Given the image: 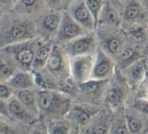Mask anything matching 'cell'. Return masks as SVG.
I'll list each match as a JSON object with an SVG mask.
<instances>
[{"label":"cell","instance_id":"obj_1","mask_svg":"<svg viewBox=\"0 0 148 134\" xmlns=\"http://www.w3.org/2000/svg\"><path fill=\"white\" fill-rule=\"evenodd\" d=\"M37 48H35L34 43L27 41L16 46L12 45L5 48L6 53L11 54L15 61L23 69H28L33 65Z\"/></svg>","mask_w":148,"mask_h":134},{"label":"cell","instance_id":"obj_2","mask_svg":"<svg viewBox=\"0 0 148 134\" xmlns=\"http://www.w3.org/2000/svg\"><path fill=\"white\" fill-rule=\"evenodd\" d=\"M24 19L17 17L13 19L11 24H9L6 27V30H1V40L7 39L12 41L26 40L33 37V27L31 23L23 21Z\"/></svg>","mask_w":148,"mask_h":134},{"label":"cell","instance_id":"obj_3","mask_svg":"<svg viewBox=\"0 0 148 134\" xmlns=\"http://www.w3.org/2000/svg\"><path fill=\"white\" fill-rule=\"evenodd\" d=\"M38 105L40 109L50 112H60L62 108L66 109L68 102L53 92L42 91L38 95Z\"/></svg>","mask_w":148,"mask_h":134},{"label":"cell","instance_id":"obj_4","mask_svg":"<svg viewBox=\"0 0 148 134\" xmlns=\"http://www.w3.org/2000/svg\"><path fill=\"white\" fill-rule=\"evenodd\" d=\"M68 12L77 22L88 29L95 27L92 14L88 8L85 0H75L67 8Z\"/></svg>","mask_w":148,"mask_h":134},{"label":"cell","instance_id":"obj_5","mask_svg":"<svg viewBox=\"0 0 148 134\" xmlns=\"http://www.w3.org/2000/svg\"><path fill=\"white\" fill-rule=\"evenodd\" d=\"M92 68V58L89 55H81L77 58L72 64L74 77L80 83L87 82Z\"/></svg>","mask_w":148,"mask_h":134},{"label":"cell","instance_id":"obj_6","mask_svg":"<svg viewBox=\"0 0 148 134\" xmlns=\"http://www.w3.org/2000/svg\"><path fill=\"white\" fill-rule=\"evenodd\" d=\"M62 24L59 30V37L61 40H69L79 36L82 33V27L71 16L69 12H66L62 16ZM82 35V34H81Z\"/></svg>","mask_w":148,"mask_h":134},{"label":"cell","instance_id":"obj_7","mask_svg":"<svg viewBox=\"0 0 148 134\" xmlns=\"http://www.w3.org/2000/svg\"><path fill=\"white\" fill-rule=\"evenodd\" d=\"M46 0H16L14 4V12L21 15L37 14L47 9Z\"/></svg>","mask_w":148,"mask_h":134},{"label":"cell","instance_id":"obj_8","mask_svg":"<svg viewBox=\"0 0 148 134\" xmlns=\"http://www.w3.org/2000/svg\"><path fill=\"white\" fill-rule=\"evenodd\" d=\"M46 66L47 71L55 76H58V74L64 73L66 71L64 69L66 68L64 56L60 48L55 46L51 48Z\"/></svg>","mask_w":148,"mask_h":134},{"label":"cell","instance_id":"obj_9","mask_svg":"<svg viewBox=\"0 0 148 134\" xmlns=\"http://www.w3.org/2000/svg\"><path fill=\"white\" fill-rule=\"evenodd\" d=\"M92 45L93 38L92 37H85L77 39L71 43L69 52L73 56H81L90 50Z\"/></svg>","mask_w":148,"mask_h":134},{"label":"cell","instance_id":"obj_10","mask_svg":"<svg viewBox=\"0 0 148 134\" xmlns=\"http://www.w3.org/2000/svg\"><path fill=\"white\" fill-rule=\"evenodd\" d=\"M111 69V63L110 59L105 56L102 52H100V57H98L96 64L94 66L92 74L97 79H101L109 73Z\"/></svg>","mask_w":148,"mask_h":134},{"label":"cell","instance_id":"obj_11","mask_svg":"<svg viewBox=\"0 0 148 134\" xmlns=\"http://www.w3.org/2000/svg\"><path fill=\"white\" fill-rule=\"evenodd\" d=\"M62 20L60 12H54L46 14L43 20V27L46 31L53 33L59 28Z\"/></svg>","mask_w":148,"mask_h":134},{"label":"cell","instance_id":"obj_12","mask_svg":"<svg viewBox=\"0 0 148 134\" xmlns=\"http://www.w3.org/2000/svg\"><path fill=\"white\" fill-rule=\"evenodd\" d=\"M51 48L49 45L45 44L40 46L37 48L35 56L33 66L36 69L42 68L44 65L46 64L49 56H50Z\"/></svg>","mask_w":148,"mask_h":134},{"label":"cell","instance_id":"obj_13","mask_svg":"<svg viewBox=\"0 0 148 134\" xmlns=\"http://www.w3.org/2000/svg\"><path fill=\"white\" fill-rule=\"evenodd\" d=\"M12 87L18 89H24L33 85V79L29 74L25 73H18L13 76L10 82Z\"/></svg>","mask_w":148,"mask_h":134},{"label":"cell","instance_id":"obj_14","mask_svg":"<svg viewBox=\"0 0 148 134\" xmlns=\"http://www.w3.org/2000/svg\"><path fill=\"white\" fill-rule=\"evenodd\" d=\"M26 107L20 100L12 99L9 102V109L10 112L17 118L22 120H26L30 118V115L26 110Z\"/></svg>","mask_w":148,"mask_h":134},{"label":"cell","instance_id":"obj_15","mask_svg":"<svg viewBox=\"0 0 148 134\" xmlns=\"http://www.w3.org/2000/svg\"><path fill=\"white\" fill-rule=\"evenodd\" d=\"M17 95L19 99L24 104L27 109L37 112L35 105V95L32 91L27 89H20L17 93Z\"/></svg>","mask_w":148,"mask_h":134},{"label":"cell","instance_id":"obj_16","mask_svg":"<svg viewBox=\"0 0 148 134\" xmlns=\"http://www.w3.org/2000/svg\"><path fill=\"white\" fill-rule=\"evenodd\" d=\"M88 8L92 14L95 21V24H98V22L100 19L101 11L103 10L106 0H85Z\"/></svg>","mask_w":148,"mask_h":134},{"label":"cell","instance_id":"obj_17","mask_svg":"<svg viewBox=\"0 0 148 134\" xmlns=\"http://www.w3.org/2000/svg\"><path fill=\"white\" fill-rule=\"evenodd\" d=\"M147 71L145 61L144 60H139L132 66L131 74L132 79L140 80L145 75Z\"/></svg>","mask_w":148,"mask_h":134},{"label":"cell","instance_id":"obj_18","mask_svg":"<svg viewBox=\"0 0 148 134\" xmlns=\"http://www.w3.org/2000/svg\"><path fill=\"white\" fill-rule=\"evenodd\" d=\"M101 81H87V82L81 83V90L87 95H92L95 94L97 91L99 90L101 86Z\"/></svg>","mask_w":148,"mask_h":134},{"label":"cell","instance_id":"obj_19","mask_svg":"<svg viewBox=\"0 0 148 134\" xmlns=\"http://www.w3.org/2000/svg\"><path fill=\"white\" fill-rule=\"evenodd\" d=\"M122 42L120 37H111L108 38L107 41V48L112 54H117L121 51Z\"/></svg>","mask_w":148,"mask_h":134},{"label":"cell","instance_id":"obj_20","mask_svg":"<svg viewBox=\"0 0 148 134\" xmlns=\"http://www.w3.org/2000/svg\"><path fill=\"white\" fill-rule=\"evenodd\" d=\"M121 96H122V93L120 89H117V88H113L108 92L107 99L110 104L116 105L119 103L121 99Z\"/></svg>","mask_w":148,"mask_h":134},{"label":"cell","instance_id":"obj_21","mask_svg":"<svg viewBox=\"0 0 148 134\" xmlns=\"http://www.w3.org/2000/svg\"><path fill=\"white\" fill-rule=\"evenodd\" d=\"M14 69L11 66H9L7 64L1 63V69H0V76H1V81H4L8 79L11 77L13 74Z\"/></svg>","mask_w":148,"mask_h":134},{"label":"cell","instance_id":"obj_22","mask_svg":"<svg viewBox=\"0 0 148 134\" xmlns=\"http://www.w3.org/2000/svg\"><path fill=\"white\" fill-rule=\"evenodd\" d=\"M128 126L132 133H137L143 128V124L137 119L130 118L128 120Z\"/></svg>","mask_w":148,"mask_h":134},{"label":"cell","instance_id":"obj_23","mask_svg":"<svg viewBox=\"0 0 148 134\" xmlns=\"http://www.w3.org/2000/svg\"><path fill=\"white\" fill-rule=\"evenodd\" d=\"M134 56V51L131 48H126L121 50L120 52V58L121 61H127L130 60L132 58L133 56Z\"/></svg>","mask_w":148,"mask_h":134},{"label":"cell","instance_id":"obj_24","mask_svg":"<svg viewBox=\"0 0 148 134\" xmlns=\"http://www.w3.org/2000/svg\"><path fill=\"white\" fill-rule=\"evenodd\" d=\"M48 8L51 10H59L64 8L63 0H46Z\"/></svg>","mask_w":148,"mask_h":134},{"label":"cell","instance_id":"obj_25","mask_svg":"<svg viewBox=\"0 0 148 134\" xmlns=\"http://www.w3.org/2000/svg\"><path fill=\"white\" fill-rule=\"evenodd\" d=\"M60 89L63 92L66 93H70L74 90V84L70 82L67 80H63L62 83L60 84Z\"/></svg>","mask_w":148,"mask_h":134},{"label":"cell","instance_id":"obj_26","mask_svg":"<svg viewBox=\"0 0 148 134\" xmlns=\"http://www.w3.org/2000/svg\"><path fill=\"white\" fill-rule=\"evenodd\" d=\"M12 92V91L8 86L1 84V86H0V96H1V99H7V98L10 97Z\"/></svg>","mask_w":148,"mask_h":134},{"label":"cell","instance_id":"obj_27","mask_svg":"<svg viewBox=\"0 0 148 134\" xmlns=\"http://www.w3.org/2000/svg\"><path fill=\"white\" fill-rule=\"evenodd\" d=\"M137 107L143 113L148 115V99H140L137 102Z\"/></svg>","mask_w":148,"mask_h":134},{"label":"cell","instance_id":"obj_28","mask_svg":"<svg viewBox=\"0 0 148 134\" xmlns=\"http://www.w3.org/2000/svg\"><path fill=\"white\" fill-rule=\"evenodd\" d=\"M90 120V115L85 111H81L77 115V121L80 125H85Z\"/></svg>","mask_w":148,"mask_h":134},{"label":"cell","instance_id":"obj_29","mask_svg":"<svg viewBox=\"0 0 148 134\" xmlns=\"http://www.w3.org/2000/svg\"><path fill=\"white\" fill-rule=\"evenodd\" d=\"M1 10H8L14 7L16 0H0Z\"/></svg>","mask_w":148,"mask_h":134},{"label":"cell","instance_id":"obj_30","mask_svg":"<svg viewBox=\"0 0 148 134\" xmlns=\"http://www.w3.org/2000/svg\"><path fill=\"white\" fill-rule=\"evenodd\" d=\"M108 131V128L106 125H98L96 126H95V128L92 130V133L97 134H103V133H107Z\"/></svg>","mask_w":148,"mask_h":134},{"label":"cell","instance_id":"obj_31","mask_svg":"<svg viewBox=\"0 0 148 134\" xmlns=\"http://www.w3.org/2000/svg\"><path fill=\"white\" fill-rule=\"evenodd\" d=\"M68 132V128L66 126H63V125H59V126H56L54 128V129L52 131V133L54 134H64L67 133Z\"/></svg>","mask_w":148,"mask_h":134},{"label":"cell","instance_id":"obj_32","mask_svg":"<svg viewBox=\"0 0 148 134\" xmlns=\"http://www.w3.org/2000/svg\"><path fill=\"white\" fill-rule=\"evenodd\" d=\"M74 1H75V0H63L64 9H66V10H67V8L69 7V6L70 5V4H72Z\"/></svg>","mask_w":148,"mask_h":134},{"label":"cell","instance_id":"obj_33","mask_svg":"<svg viewBox=\"0 0 148 134\" xmlns=\"http://www.w3.org/2000/svg\"><path fill=\"white\" fill-rule=\"evenodd\" d=\"M140 1H141L142 4L145 6V7L147 9V10L148 11V0H140Z\"/></svg>","mask_w":148,"mask_h":134},{"label":"cell","instance_id":"obj_34","mask_svg":"<svg viewBox=\"0 0 148 134\" xmlns=\"http://www.w3.org/2000/svg\"><path fill=\"white\" fill-rule=\"evenodd\" d=\"M116 1H119V2H124V1H125V0H116Z\"/></svg>","mask_w":148,"mask_h":134}]
</instances>
